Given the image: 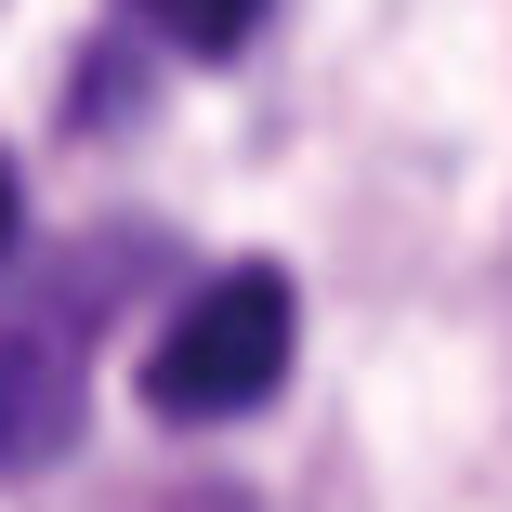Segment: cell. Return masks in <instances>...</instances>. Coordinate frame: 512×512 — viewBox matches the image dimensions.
Instances as JSON below:
<instances>
[{
	"label": "cell",
	"mask_w": 512,
	"mask_h": 512,
	"mask_svg": "<svg viewBox=\"0 0 512 512\" xmlns=\"http://www.w3.org/2000/svg\"><path fill=\"white\" fill-rule=\"evenodd\" d=\"M289 342H302V302L276 263H224L197 276L171 316H158V355H145V407L158 421H250V407L289 381Z\"/></svg>",
	"instance_id": "cell-1"
},
{
	"label": "cell",
	"mask_w": 512,
	"mask_h": 512,
	"mask_svg": "<svg viewBox=\"0 0 512 512\" xmlns=\"http://www.w3.org/2000/svg\"><path fill=\"white\" fill-rule=\"evenodd\" d=\"M79 407H92V289L0 316V486L53 473L79 447Z\"/></svg>",
	"instance_id": "cell-2"
},
{
	"label": "cell",
	"mask_w": 512,
	"mask_h": 512,
	"mask_svg": "<svg viewBox=\"0 0 512 512\" xmlns=\"http://www.w3.org/2000/svg\"><path fill=\"white\" fill-rule=\"evenodd\" d=\"M119 14H132L145 40H171V53H197V66H224V53H250V40H263L276 0H119Z\"/></svg>",
	"instance_id": "cell-3"
},
{
	"label": "cell",
	"mask_w": 512,
	"mask_h": 512,
	"mask_svg": "<svg viewBox=\"0 0 512 512\" xmlns=\"http://www.w3.org/2000/svg\"><path fill=\"white\" fill-rule=\"evenodd\" d=\"M27 250V184H14V158H0V263Z\"/></svg>",
	"instance_id": "cell-4"
},
{
	"label": "cell",
	"mask_w": 512,
	"mask_h": 512,
	"mask_svg": "<svg viewBox=\"0 0 512 512\" xmlns=\"http://www.w3.org/2000/svg\"><path fill=\"white\" fill-rule=\"evenodd\" d=\"M171 512H250V499H224V486H211V499H171Z\"/></svg>",
	"instance_id": "cell-5"
}]
</instances>
